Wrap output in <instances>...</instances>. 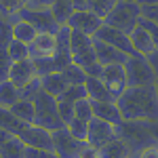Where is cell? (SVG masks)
<instances>
[{"label": "cell", "mask_w": 158, "mask_h": 158, "mask_svg": "<svg viewBox=\"0 0 158 158\" xmlns=\"http://www.w3.org/2000/svg\"><path fill=\"white\" fill-rule=\"evenodd\" d=\"M118 108L129 122H158V93L154 86H129L120 97Z\"/></svg>", "instance_id": "cell-1"}, {"label": "cell", "mask_w": 158, "mask_h": 158, "mask_svg": "<svg viewBox=\"0 0 158 158\" xmlns=\"http://www.w3.org/2000/svg\"><path fill=\"white\" fill-rule=\"evenodd\" d=\"M72 59L76 65H80L89 76L101 78L103 65L97 61V51H95V38L74 32L72 30Z\"/></svg>", "instance_id": "cell-2"}, {"label": "cell", "mask_w": 158, "mask_h": 158, "mask_svg": "<svg viewBox=\"0 0 158 158\" xmlns=\"http://www.w3.org/2000/svg\"><path fill=\"white\" fill-rule=\"evenodd\" d=\"M34 106H36V122L34 124L42 127V129H49L53 133L65 127V122L59 114L57 97L49 95L47 91H40V95L34 99Z\"/></svg>", "instance_id": "cell-3"}, {"label": "cell", "mask_w": 158, "mask_h": 158, "mask_svg": "<svg viewBox=\"0 0 158 158\" xmlns=\"http://www.w3.org/2000/svg\"><path fill=\"white\" fill-rule=\"evenodd\" d=\"M141 17H143V13H141V6L137 2H118V6L106 19V25L114 27V30H120L124 34H131L139 25Z\"/></svg>", "instance_id": "cell-4"}, {"label": "cell", "mask_w": 158, "mask_h": 158, "mask_svg": "<svg viewBox=\"0 0 158 158\" xmlns=\"http://www.w3.org/2000/svg\"><path fill=\"white\" fill-rule=\"evenodd\" d=\"M118 137H122L135 154L143 148L156 143L154 135L150 131V122H129L124 120L122 124H118Z\"/></svg>", "instance_id": "cell-5"}, {"label": "cell", "mask_w": 158, "mask_h": 158, "mask_svg": "<svg viewBox=\"0 0 158 158\" xmlns=\"http://www.w3.org/2000/svg\"><path fill=\"white\" fill-rule=\"evenodd\" d=\"M127 70V78H129V86H154L158 82L156 72L152 68V63L143 55H133L124 63Z\"/></svg>", "instance_id": "cell-6"}, {"label": "cell", "mask_w": 158, "mask_h": 158, "mask_svg": "<svg viewBox=\"0 0 158 158\" xmlns=\"http://www.w3.org/2000/svg\"><path fill=\"white\" fill-rule=\"evenodd\" d=\"M118 137V127L116 124H110L106 120H99V118H93L89 122V137H86V143L93 148L101 150L103 146H108L112 139Z\"/></svg>", "instance_id": "cell-7"}, {"label": "cell", "mask_w": 158, "mask_h": 158, "mask_svg": "<svg viewBox=\"0 0 158 158\" xmlns=\"http://www.w3.org/2000/svg\"><path fill=\"white\" fill-rule=\"evenodd\" d=\"M53 141H55V154L59 158H78L82 148L86 146V141L76 139L65 127L53 133Z\"/></svg>", "instance_id": "cell-8"}, {"label": "cell", "mask_w": 158, "mask_h": 158, "mask_svg": "<svg viewBox=\"0 0 158 158\" xmlns=\"http://www.w3.org/2000/svg\"><path fill=\"white\" fill-rule=\"evenodd\" d=\"M106 25V21L95 15L93 11H89V9H82V11H76L74 13V17L70 19V23L68 27H72L74 32H80V34H86V36H97V32Z\"/></svg>", "instance_id": "cell-9"}, {"label": "cell", "mask_w": 158, "mask_h": 158, "mask_svg": "<svg viewBox=\"0 0 158 158\" xmlns=\"http://www.w3.org/2000/svg\"><path fill=\"white\" fill-rule=\"evenodd\" d=\"M36 78H38V72H36V65H34V59H23V61L11 63L4 80H11L15 86L25 89V86L30 85L32 80H36Z\"/></svg>", "instance_id": "cell-10"}, {"label": "cell", "mask_w": 158, "mask_h": 158, "mask_svg": "<svg viewBox=\"0 0 158 158\" xmlns=\"http://www.w3.org/2000/svg\"><path fill=\"white\" fill-rule=\"evenodd\" d=\"M101 80L106 82V86L110 89V93L114 95L116 101L129 89V78H127L124 65H106L103 72H101Z\"/></svg>", "instance_id": "cell-11"}, {"label": "cell", "mask_w": 158, "mask_h": 158, "mask_svg": "<svg viewBox=\"0 0 158 158\" xmlns=\"http://www.w3.org/2000/svg\"><path fill=\"white\" fill-rule=\"evenodd\" d=\"M19 17L25 19V21H30L40 34H57L61 30V25L55 21L51 9H44V11H30V9H25Z\"/></svg>", "instance_id": "cell-12"}, {"label": "cell", "mask_w": 158, "mask_h": 158, "mask_svg": "<svg viewBox=\"0 0 158 158\" xmlns=\"http://www.w3.org/2000/svg\"><path fill=\"white\" fill-rule=\"evenodd\" d=\"M19 137H21V141H23L27 148H36V150H55L53 131L42 129V127H38V124H30Z\"/></svg>", "instance_id": "cell-13"}, {"label": "cell", "mask_w": 158, "mask_h": 158, "mask_svg": "<svg viewBox=\"0 0 158 158\" xmlns=\"http://www.w3.org/2000/svg\"><path fill=\"white\" fill-rule=\"evenodd\" d=\"M95 38H97V40H103L106 44L122 51V53H127V55H131V57L135 55V49H133V44H131V36L124 34V32H120V30H114V27H110V25H103L97 32Z\"/></svg>", "instance_id": "cell-14"}, {"label": "cell", "mask_w": 158, "mask_h": 158, "mask_svg": "<svg viewBox=\"0 0 158 158\" xmlns=\"http://www.w3.org/2000/svg\"><path fill=\"white\" fill-rule=\"evenodd\" d=\"M59 47L57 34H38V38L30 44V59H51L55 57Z\"/></svg>", "instance_id": "cell-15"}, {"label": "cell", "mask_w": 158, "mask_h": 158, "mask_svg": "<svg viewBox=\"0 0 158 158\" xmlns=\"http://www.w3.org/2000/svg\"><path fill=\"white\" fill-rule=\"evenodd\" d=\"M0 158H27V146L21 141L19 135L2 131L0 141Z\"/></svg>", "instance_id": "cell-16"}, {"label": "cell", "mask_w": 158, "mask_h": 158, "mask_svg": "<svg viewBox=\"0 0 158 158\" xmlns=\"http://www.w3.org/2000/svg\"><path fill=\"white\" fill-rule=\"evenodd\" d=\"M95 51H97V61L103 68L106 65H124L129 61V57H131V55L110 47V44H106L103 40H97V38H95Z\"/></svg>", "instance_id": "cell-17"}, {"label": "cell", "mask_w": 158, "mask_h": 158, "mask_svg": "<svg viewBox=\"0 0 158 158\" xmlns=\"http://www.w3.org/2000/svg\"><path fill=\"white\" fill-rule=\"evenodd\" d=\"M131 36V44L135 49V55H143V57H150L152 53H156V47H154V40L148 34V30L139 23L133 32L129 34Z\"/></svg>", "instance_id": "cell-18"}, {"label": "cell", "mask_w": 158, "mask_h": 158, "mask_svg": "<svg viewBox=\"0 0 158 158\" xmlns=\"http://www.w3.org/2000/svg\"><path fill=\"white\" fill-rule=\"evenodd\" d=\"M93 114H95V118L106 120L110 124H116V127L124 122L116 101H93Z\"/></svg>", "instance_id": "cell-19"}, {"label": "cell", "mask_w": 158, "mask_h": 158, "mask_svg": "<svg viewBox=\"0 0 158 158\" xmlns=\"http://www.w3.org/2000/svg\"><path fill=\"white\" fill-rule=\"evenodd\" d=\"M99 154H101V158H133L135 156V152L131 150V146H129L122 137L112 139L108 146H103L99 150Z\"/></svg>", "instance_id": "cell-20"}, {"label": "cell", "mask_w": 158, "mask_h": 158, "mask_svg": "<svg viewBox=\"0 0 158 158\" xmlns=\"http://www.w3.org/2000/svg\"><path fill=\"white\" fill-rule=\"evenodd\" d=\"M38 34H40V32H38L36 27L30 23V21L21 19V17H17V19L13 21V38L19 40V42H23V44H27V47L38 38Z\"/></svg>", "instance_id": "cell-21"}, {"label": "cell", "mask_w": 158, "mask_h": 158, "mask_svg": "<svg viewBox=\"0 0 158 158\" xmlns=\"http://www.w3.org/2000/svg\"><path fill=\"white\" fill-rule=\"evenodd\" d=\"M40 80H42V91H47L49 95H53V97H61V95L70 89L65 76H63L61 72L47 74V76H42Z\"/></svg>", "instance_id": "cell-22"}, {"label": "cell", "mask_w": 158, "mask_h": 158, "mask_svg": "<svg viewBox=\"0 0 158 158\" xmlns=\"http://www.w3.org/2000/svg\"><path fill=\"white\" fill-rule=\"evenodd\" d=\"M86 95L91 101H116L114 95L110 93V89L106 86V82L101 78H95V76H89L86 80Z\"/></svg>", "instance_id": "cell-23"}, {"label": "cell", "mask_w": 158, "mask_h": 158, "mask_svg": "<svg viewBox=\"0 0 158 158\" xmlns=\"http://www.w3.org/2000/svg\"><path fill=\"white\" fill-rule=\"evenodd\" d=\"M0 127H2V131H9L13 135H21L30 124H25L21 118H17L9 108H2V112H0Z\"/></svg>", "instance_id": "cell-24"}, {"label": "cell", "mask_w": 158, "mask_h": 158, "mask_svg": "<svg viewBox=\"0 0 158 158\" xmlns=\"http://www.w3.org/2000/svg\"><path fill=\"white\" fill-rule=\"evenodd\" d=\"M51 13H53V17H55V21L63 27V25L70 23V19L74 17V13H76V6H74L72 0H55V4L51 6Z\"/></svg>", "instance_id": "cell-25"}, {"label": "cell", "mask_w": 158, "mask_h": 158, "mask_svg": "<svg viewBox=\"0 0 158 158\" xmlns=\"http://www.w3.org/2000/svg\"><path fill=\"white\" fill-rule=\"evenodd\" d=\"M17 116V118H21L25 124H34L36 122V106H34V101H30V99H21V101H17L15 106L9 108Z\"/></svg>", "instance_id": "cell-26"}, {"label": "cell", "mask_w": 158, "mask_h": 158, "mask_svg": "<svg viewBox=\"0 0 158 158\" xmlns=\"http://www.w3.org/2000/svg\"><path fill=\"white\" fill-rule=\"evenodd\" d=\"M21 89L15 86L11 80H2V86H0V103L2 108H11L17 101H21Z\"/></svg>", "instance_id": "cell-27"}, {"label": "cell", "mask_w": 158, "mask_h": 158, "mask_svg": "<svg viewBox=\"0 0 158 158\" xmlns=\"http://www.w3.org/2000/svg\"><path fill=\"white\" fill-rule=\"evenodd\" d=\"M118 2H120V0H89L86 9L93 11L95 15H99V17L106 21V19L110 17V13L118 6Z\"/></svg>", "instance_id": "cell-28"}, {"label": "cell", "mask_w": 158, "mask_h": 158, "mask_svg": "<svg viewBox=\"0 0 158 158\" xmlns=\"http://www.w3.org/2000/svg\"><path fill=\"white\" fill-rule=\"evenodd\" d=\"M63 76H65V80H68V85L70 86H80V85H86V80H89V74L80 68V65H76V63H72V65H68L65 70H63Z\"/></svg>", "instance_id": "cell-29"}, {"label": "cell", "mask_w": 158, "mask_h": 158, "mask_svg": "<svg viewBox=\"0 0 158 158\" xmlns=\"http://www.w3.org/2000/svg\"><path fill=\"white\" fill-rule=\"evenodd\" d=\"M2 4V15L4 17H19L27 9L30 0H0Z\"/></svg>", "instance_id": "cell-30"}, {"label": "cell", "mask_w": 158, "mask_h": 158, "mask_svg": "<svg viewBox=\"0 0 158 158\" xmlns=\"http://www.w3.org/2000/svg\"><path fill=\"white\" fill-rule=\"evenodd\" d=\"M65 129H68L76 139H80V141H86V137H89V122L80 120V118L70 120L68 124H65Z\"/></svg>", "instance_id": "cell-31"}, {"label": "cell", "mask_w": 158, "mask_h": 158, "mask_svg": "<svg viewBox=\"0 0 158 158\" xmlns=\"http://www.w3.org/2000/svg\"><path fill=\"white\" fill-rule=\"evenodd\" d=\"M74 118H80V120H85V122H91L95 118V114H93V101L89 97L76 101V116Z\"/></svg>", "instance_id": "cell-32"}, {"label": "cell", "mask_w": 158, "mask_h": 158, "mask_svg": "<svg viewBox=\"0 0 158 158\" xmlns=\"http://www.w3.org/2000/svg\"><path fill=\"white\" fill-rule=\"evenodd\" d=\"M139 23H141V25L148 30V34L152 36V40H154V47H156V51H158V25L154 23V21L146 19V17H141V21H139Z\"/></svg>", "instance_id": "cell-33"}, {"label": "cell", "mask_w": 158, "mask_h": 158, "mask_svg": "<svg viewBox=\"0 0 158 158\" xmlns=\"http://www.w3.org/2000/svg\"><path fill=\"white\" fill-rule=\"evenodd\" d=\"M55 4V0H30L27 9L30 11H44V9H51Z\"/></svg>", "instance_id": "cell-34"}, {"label": "cell", "mask_w": 158, "mask_h": 158, "mask_svg": "<svg viewBox=\"0 0 158 158\" xmlns=\"http://www.w3.org/2000/svg\"><path fill=\"white\" fill-rule=\"evenodd\" d=\"M135 158H158V143H152V146L139 150L135 154Z\"/></svg>", "instance_id": "cell-35"}, {"label": "cell", "mask_w": 158, "mask_h": 158, "mask_svg": "<svg viewBox=\"0 0 158 158\" xmlns=\"http://www.w3.org/2000/svg\"><path fill=\"white\" fill-rule=\"evenodd\" d=\"M141 13H143L146 19H150V21H154L158 25V4H154V6H141Z\"/></svg>", "instance_id": "cell-36"}, {"label": "cell", "mask_w": 158, "mask_h": 158, "mask_svg": "<svg viewBox=\"0 0 158 158\" xmlns=\"http://www.w3.org/2000/svg\"><path fill=\"white\" fill-rule=\"evenodd\" d=\"M78 158H101V154H99L97 148H93V146L86 143V146L82 148V152H80V156H78Z\"/></svg>", "instance_id": "cell-37"}, {"label": "cell", "mask_w": 158, "mask_h": 158, "mask_svg": "<svg viewBox=\"0 0 158 158\" xmlns=\"http://www.w3.org/2000/svg\"><path fill=\"white\" fill-rule=\"evenodd\" d=\"M148 59H150L152 68H154V72H156V78H158V51H156V53H152V55H150Z\"/></svg>", "instance_id": "cell-38"}, {"label": "cell", "mask_w": 158, "mask_h": 158, "mask_svg": "<svg viewBox=\"0 0 158 158\" xmlns=\"http://www.w3.org/2000/svg\"><path fill=\"white\" fill-rule=\"evenodd\" d=\"M72 2H74V6H76V11H82L89 4V0H72Z\"/></svg>", "instance_id": "cell-39"}, {"label": "cell", "mask_w": 158, "mask_h": 158, "mask_svg": "<svg viewBox=\"0 0 158 158\" xmlns=\"http://www.w3.org/2000/svg\"><path fill=\"white\" fill-rule=\"evenodd\" d=\"M137 4L139 6H154V4H158V0H137Z\"/></svg>", "instance_id": "cell-40"}, {"label": "cell", "mask_w": 158, "mask_h": 158, "mask_svg": "<svg viewBox=\"0 0 158 158\" xmlns=\"http://www.w3.org/2000/svg\"><path fill=\"white\" fill-rule=\"evenodd\" d=\"M120 2H137V0H120Z\"/></svg>", "instance_id": "cell-41"}, {"label": "cell", "mask_w": 158, "mask_h": 158, "mask_svg": "<svg viewBox=\"0 0 158 158\" xmlns=\"http://www.w3.org/2000/svg\"><path fill=\"white\" fill-rule=\"evenodd\" d=\"M156 93H158V82H156Z\"/></svg>", "instance_id": "cell-42"}, {"label": "cell", "mask_w": 158, "mask_h": 158, "mask_svg": "<svg viewBox=\"0 0 158 158\" xmlns=\"http://www.w3.org/2000/svg\"><path fill=\"white\" fill-rule=\"evenodd\" d=\"M133 158H135V156H133Z\"/></svg>", "instance_id": "cell-43"}]
</instances>
